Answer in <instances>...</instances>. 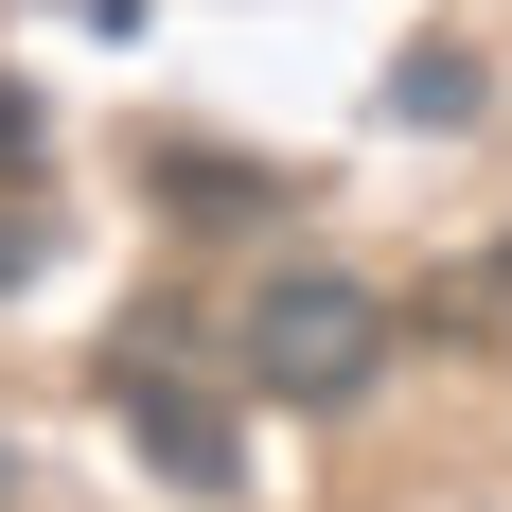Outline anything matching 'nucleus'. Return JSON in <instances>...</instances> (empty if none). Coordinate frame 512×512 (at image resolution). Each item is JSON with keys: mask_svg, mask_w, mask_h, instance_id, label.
Here are the masks:
<instances>
[{"mask_svg": "<svg viewBox=\"0 0 512 512\" xmlns=\"http://www.w3.org/2000/svg\"><path fill=\"white\" fill-rule=\"evenodd\" d=\"M230 354H248V389H283V407H354L371 371H389V301L336 283V265H283V283L248 301Z\"/></svg>", "mask_w": 512, "mask_h": 512, "instance_id": "obj_1", "label": "nucleus"}, {"mask_svg": "<svg viewBox=\"0 0 512 512\" xmlns=\"http://www.w3.org/2000/svg\"><path fill=\"white\" fill-rule=\"evenodd\" d=\"M124 407H142V460L177 477V495H230V477H248V460H230V407H177L142 354H124Z\"/></svg>", "mask_w": 512, "mask_h": 512, "instance_id": "obj_2", "label": "nucleus"}, {"mask_svg": "<svg viewBox=\"0 0 512 512\" xmlns=\"http://www.w3.org/2000/svg\"><path fill=\"white\" fill-rule=\"evenodd\" d=\"M159 212H177V230H265V212H283V177H265V159H177V142H159Z\"/></svg>", "mask_w": 512, "mask_h": 512, "instance_id": "obj_3", "label": "nucleus"}, {"mask_svg": "<svg viewBox=\"0 0 512 512\" xmlns=\"http://www.w3.org/2000/svg\"><path fill=\"white\" fill-rule=\"evenodd\" d=\"M424 336H512V265H477V283L442 265V301H424Z\"/></svg>", "mask_w": 512, "mask_h": 512, "instance_id": "obj_4", "label": "nucleus"}, {"mask_svg": "<svg viewBox=\"0 0 512 512\" xmlns=\"http://www.w3.org/2000/svg\"><path fill=\"white\" fill-rule=\"evenodd\" d=\"M36 159H53L36 142V89H0V195H36Z\"/></svg>", "mask_w": 512, "mask_h": 512, "instance_id": "obj_5", "label": "nucleus"}, {"mask_svg": "<svg viewBox=\"0 0 512 512\" xmlns=\"http://www.w3.org/2000/svg\"><path fill=\"white\" fill-rule=\"evenodd\" d=\"M0 283H18V230H0Z\"/></svg>", "mask_w": 512, "mask_h": 512, "instance_id": "obj_6", "label": "nucleus"}]
</instances>
